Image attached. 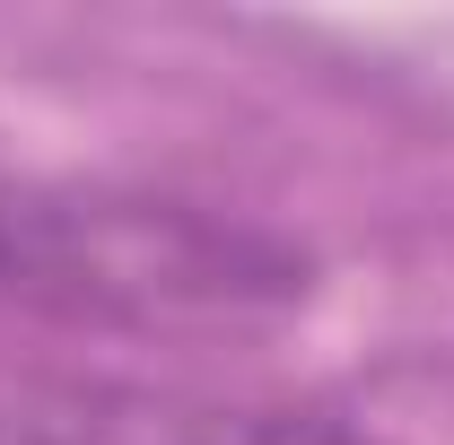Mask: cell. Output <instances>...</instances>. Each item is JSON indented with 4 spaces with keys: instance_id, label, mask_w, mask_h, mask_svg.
Segmentation results:
<instances>
[{
    "instance_id": "cell-1",
    "label": "cell",
    "mask_w": 454,
    "mask_h": 445,
    "mask_svg": "<svg viewBox=\"0 0 454 445\" xmlns=\"http://www.w3.org/2000/svg\"><path fill=\"white\" fill-rule=\"evenodd\" d=\"M315 262L175 192L44 183L0 201V297L97 332H254L306 306Z\"/></svg>"
},
{
    "instance_id": "cell-2",
    "label": "cell",
    "mask_w": 454,
    "mask_h": 445,
    "mask_svg": "<svg viewBox=\"0 0 454 445\" xmlns=\"http://www.w3.org/2000/svg\"><path fill=\"white\" fill-rule=\"evenodd\" d=\"M0 445H385L324 402L184 385H0Z\"/></svg>"
}]
</instances>
